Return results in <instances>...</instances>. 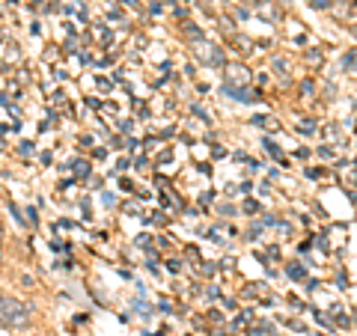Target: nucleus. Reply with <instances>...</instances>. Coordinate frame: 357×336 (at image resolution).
<instances>
[{
  "label": "nucleus",
  "mask_w": 357,
  "mask_h": 336,
  "mask_svg": "<svg viewBox=\"0 0 357 336\" xmlns=\"http://www.w3.org/2000/svg\"><path fill=\"white\" fill-rule=\"evenodd\" d=\"M33 321V307L13 295L0 292V328H27Z\"/></svg>",
  "instance_id": "f257e3e1"
},
{
  "label": "nucleus",
  "mask_w": 357,
  "mask_h": 336,
  "mask_svg": "<svg viewBox=\"0 0 357 336\" xmlns=\"http://www.w3.org/2000/svg\"><path fill=\"white\" fill-rule=\"evenodd\" d=\"M0 247H3V223H0Z\"/></svg>",
  "instance_id": "f03ea898"
},
{
  "label": "nucleus",
  "mask_w": 357,
  "mask_h": 336,
  "mask_svg": "<svg viewBox=\"0 0 357 336\" xmlns=\"http://www.w3.org/2000/svg\"><path fill=\"white\" fill-rule=\"evenodd\" d=\"M0 268H3V247H0Z\"/></svg>",
  "instance_id": "7ed1b4c3"
}]
</instances>
